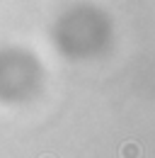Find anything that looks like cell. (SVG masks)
<instances>
[{
    "label": "cell",
    "instance_id": "1",
    "mask_svg": "<svg viewBox=\"0 0 155 158\" xmlns=\"http://www.w3.org/2000/svg\"><path fill=\"white\" fill-rule=\"evenodd\" d=\"M138 156H141V148L136 146L133 141H129V143L121 146V158H138Z\"/></svg>",
    "mask_w": 155,
    "mask_h": 158
},
{
    "label": "cell",
    "instance_id": "2",
    "mask_svg": "<svg viewBox=\"0 0 155 158\" xmlns=\"http://www.w3.org/2000/svg\"><path fill=\"white\" fill-rule=\"evenodd\" d=\"M46 158H51V156H46Z\"/></svg>",
    "mask_w": 155,
    "mask_h": 158
}]
</instances>
